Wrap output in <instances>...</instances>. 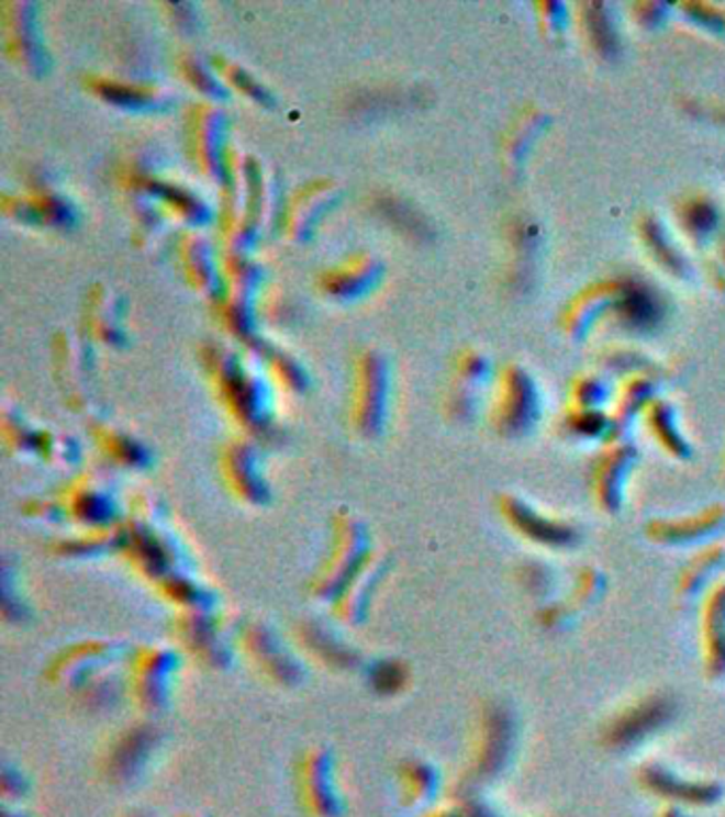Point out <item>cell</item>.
I'll return each instance as SVG.
<instances>
[{"label":"cell","instance_id":"obj_1","mask_svg":"<svg viewBox=\"0 0 725 817\" xmlns=\"http://www.w3.org/2000/svg\"><path fill=\"white\" fill-rule=\"evenodd\" d=\"M494 408L495 428L504 435H522L534 426L540 413L538 390L524 369L509 367L504 371Z\"/></svg>","mask_w":725,"mask_h":817},{"label":"cell","instance_id":"obj_10","mask_svg":"<svg viewBox=\"0 0 725 817\" xmlns=\"http://www.w3.org/2000/svg\"><path fill=\"white\" fill-rule=\"evenodd\" d=\"M677 220L690 237L704 238L715 231L720 213L709 197L692 194L677 204Z\"/></svg>","mask_w":725,"mask_h":817},{"label":"cell","instance_id":"obj_5","mask_svg":"<svg viewBox=\"0 0 725 817\" xmlns=\"http://www.w3.org/2000/svg\"><path fill=\"white\" fill-rule=\"evenodd\" d=\"M634 456L636 454L629 445H611L598 456L593 465L592 485L593 496L602 510L615 513L622 507L624 481Z\"/></svg>","mask_w":725,"mask_h":817},{"label":"cell","instance_id":"obj_12","mask_svg":"<svg viewBox=\"0 0 725 817\" xmlns=\"http://www.w3.org/2000/svg\"><path fill=\"white\" fill-rule=\"evenodd\" d=\"M722 567H725V547L715 545V547L702 549L700 553L693 556L690 564L683 569V573L679 578V592L695 594L704 585V581Z\"/></svg>","mask_w":725,"mask_h":817},{"label":"cell","instance_id":"obj_3","mask_svg":"<svg viewBox=\"0 0 725 817\" xmlns=\"http://www.w3.org/2000/svg\"><path fill=\"white\" fill-rule=\"evenodd\" d=\"M500 513L515 533L524 535L532 544L549 549H568L579 544V533L575 526L560 519H551L515 496L500 499Z\"/></svg>","mask_w":725,"mask_h":817},{"label":"cell","instance_id":"obj_8","mask_svg":"<svg viewBox=\"0 0 725 817\" xmlns=\"http://www.w3.org/2000/svg\"><path fill=\"white\" fill-rule=\"evenodd\" d=\"M638 231H640V237H643V243L647 245L649 254L658 260L666 271L670 275H679V277L685 275L688 265H685L683 256L674 249V245L668 240V235H666L663 226L659 224L658 217H651V215L640 217Z\"/></svg>","mask_w":725,"mask_h":817},{"label":"cell","instance_id":"obj_16","mask_svg":"<svg viewBox=\"0 0 725 817\" xmlns=\"http://www.w3.org/2000/svg\"><path fill=\"white\" fill-rule=\"evenodd\" d=\"M600 587H602L600 575H595V573L590 571V569H585V571L579 575V587H577V592L583 594L581 598H595L598 592H600Z\"/></svg>","mask_w":725,"mask_h":817},{"label":"cell","instance_id":"obj_15","mask_svg":"<svg viewBox=\"0 0 725 817\" xmlns=\"http://www.w3.org/2000/svg\"><path fill=\"white\" fill-rule=\"evenodd\" d=\"M683 9L692 15L693 20L702 22L709 29H717L725 33V11L713 4H683Z\"/></svg>","mask_w":725,"mask_h":817},{"label":"cell","instance_id":"obj_9","mask_svg":"<svg viewBox=\"0 0 725 817\" xmlns=\"http://www.w3.org/2000/svg\"><path fill=\"white\" fill-rule=\"evenodd\" d=\"M581 26L583 33L590 38L593 49L609 58L617 54V33L613 26V18L609 15V9L604 4H583L581 7Z\"/></svg>","mask_w":725,"mask_h":817},{"label":"cell","instance_id":"obj_14","mask_svg":"<svg viewBox=\"0 0 725 817\" xmlns=\"http://www.w3.org/2000/svg\"><path fill=\"white\" fill-rule=\"evenodd\" d=\"M572 399L579 408H598L604 401V388L593 377H581L572 383Z\"/></svg>","mask_w":725,"mask_h":817},{"label":"cell","instance_id":"obj_6","mask_svg":"<svg viewBox=\"0 0 725 817\" xmlns=\"http://www.w3.org/2000/svg\"><path fill=\"white\" fill-rule=\"evenodd\" d=\"M704 671L711 680L725 678V583L715 585L702 605Z\"/></svg>","mask_w":725,"mask_h":817},{"label":"cell","instance_id":"obj_4","mask_svg":"<svg viewBox=\"0 0 725 817\" xmlns=\"http://www.w3.org/2000/svg\"><path fill=\"white\" fill-rule=\"evenodd\" d=\"M724 526L725 505H711L692 517L654 519L647 524L645 533L654 544L685 547V545L700 544L713 537Z\"/></svg>","mask_w":725,"mask_h":817},{"label":"cell","instance_id":"obj_7","mask_svg":"<svg viewBox=\"0 0 725 817\" xmlns=\"http://www.w3.org/2000/svg\"><path fill=\"white\" fill-rule=\"evenodd\" d=\"M643 411H645V424H647L651 437L658 439L659 445L668 454H672L677 458H685L690 454V447H688V443H685L679 426H677L672 407L663 401H651Z\"/></svg>","mask_w":725,"mask_h":817},{"label":"cell","instance_id":"obj_2","mask_svg":"<svg viewBox=\"0 0 725 817\" xmlns=\"http://www.w3.org/2000/svg\"><path fill=\"white\" fill-rule=\"evenodd\" d=\"M674 715V703L668 696H647L640 703L615 715L604 728V743L611 748H629L658 732Z\"/></svg>","mask_w":725,"mask_h":817},{"label":"cell","instance_id":"obj_13","mask_svg":"<svg viewBox=\"0 0 725 817\" xmlns=\"http://www.w3.org/2000/svg\"><path fill=\"white\" fill-rule=\"evenodd\" d=\"M568 428L581 437H598L606 430V417L598 408H579L570 413Z\"/></svg>","mask_w":725,"mask_h":817},{"label":"cell","instance_id":"obj_11","mask_svg":"<svg viewBox=\"0 0 725 817\" xmlns=\"http://www.w3.org/2000/svg\"><path fill=\"white\" fill-rule=\"evenodd\" d=\"M658 301L645 286H622L620 290V317L624 324L636 328L649 326L658 320Z\"/></svg>","mask_w":725,"mask_h":817}]
</instances>
